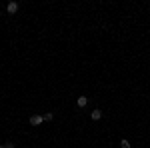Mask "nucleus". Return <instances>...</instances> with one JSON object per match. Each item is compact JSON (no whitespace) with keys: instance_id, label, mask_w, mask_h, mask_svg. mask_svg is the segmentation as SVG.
<instances>
[{"instance_id":"nucleus-1","label":"nucleus","mask_w":150,"mask_h":148,"mask_svg":"<svg viewBox=\"0 0 150 148\" xmlns=\"http://www.w3.org/2000/svg\"><path fill=\"white\" fill-rule=\"evenodd\" d=\"M42 122H44V116H40V114H32L30 116V124L32 126H40Z\"/></svg>"},{"instance_id":"nucleus-2","label":"nucleus","mask_w":150,"mask_h":148,"mask_svg":"<svg viewBox=\"0 0 150 148\" xmlns=\"http://www.w3.org/2000/svg\"><path fill=\"white\" fill-rule=\"evenodd\" d=\"M6 12L8 14H16L18 12V2H8L6 4Z\"/></svg>"},{"instance_id":"nucleus-3","label":"nucleus","mask_w":150,"mask_h":148,"mask_svg":"<svg viewBox=\"0 0 150 148\" xmlns=\"http://www.w3.org/2000/svg\"><path fill=\"white\" fill-rule=\"evenodd\" d=\"M90 118H92V120H100V118H102V110H100V108L92 110L90 112Z\"/></svg>"},{"instance_id":"nucleus-4","label":"nucleus","mask_w":150,"mask_h":148,"mask_svg":"<svg viewBox=\"0 0 150 148\" xmlns=\"http://www.w3.org/2000/svg\"><path fill=\"white\" fill-rule=\"evenodd\" d=\"M76 104H78L80 108H84V106L88 104V98H86V96H78V100H76Z\"/></svg>"},{"instance_id":"nucleus-5","label":"nucleus","mask_w":150,"mask_h":148,"mask_svg":"<svg viewBox=\"0 0 150 148\" xmlns=\"http://www.w3.org/2000/svg\"><path fill=\"white\" fill-rule=\"evenodd\" d=\"M120 146H122V148H132V144H130L126 138H122V140H120Z\"/></svg>"},{"instance_id":"nucleus-6","label":"nucleus","mask_w":150,"mask_h":148,"mask_svg":"<svg viewBox=\"0 0 150 148\" xmlns=\"http://www.w3.org/2000/svg\"><path fill=\"white\" fill-rule=\"evenodd\" d=\"M52 118H54V114H52V112H46V114H44V120H46V122H50Z\"/></svg>"},{"instance_id":"nucleus-7","label":"nucleus","mask_w":150,"mask_h":148,"mask_svg":"<svg viewBox=\"0 0 150 148\" xmlns=\"http://www.w3.org/2000/svg\"><path fill=\"white\" fill-rule=\"evenodd\" d=\"M4 148H16V144H12V142H6V144H4Z\"/></svg>"},{"instance_id":"nucleus-8","label":"nucleus","mask_w":150,"mask_h":148,"mask_svg":"<svg viewBox=\"0 0 150 148\" xmlns=\"http://www.w3.org/2000/svg\"><path fill=\"white\" fill-rule=\"evenodd\" d=\"M0 148H4V144H0Z\"/></svg>"}]
</instances>
